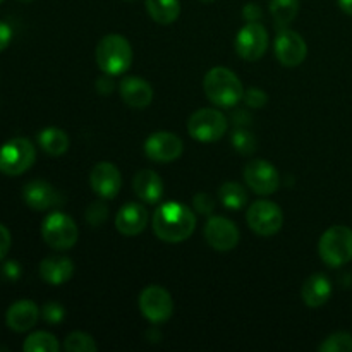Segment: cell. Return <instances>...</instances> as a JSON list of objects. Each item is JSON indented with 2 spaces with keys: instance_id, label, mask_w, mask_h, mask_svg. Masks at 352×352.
<instances>
[{
  "instance_id": "cell-1",
  "label": "cell",
  "mask_w": 352,
  "mask_h": 352,
  "mask_svg": "<svg viewBox=\"0 0 352 352\" xmlns=\"http://www.w3.org/2000/svg\"><path fill=\"white\" fill-rule=\"evenodd\" d=\"M153 232L164 243H182L195 232L196 215L191 208L179 201L164 203L153 213Z\"/></svg>"
},
{
  "instance_id": "cell-2",
  "label": "cell",
  "mask_w": 352,
  "mask_h": 352,
  "mask_svg": "<svg viewBox=\"0 0 352 352\" xmlns=\"http://www.w3.org/2000/svg\"><path fill=\"white\" fill-rule=\"evenodd\" d=\"M205 95L213 105L232 109L244 98L243 82L227 67H213L203 79Z\"/></svg>"
},
{
  "instance_id": "cell-3",
  "label": "cell",
  "mask_w": 352,
  "mask_h": 352,
  "mask_svg": "<svg viewBox=\"0 0 352 352\" xmlns=\"http://www.w3.org/2000/svg\"><path fill=\"white\" fill-rule=\"evenodd\" d=\"M95 58L103 74L120 76L133 64V48L122 34H107L96 45Z\"/></svg>"
},
{
  "instance_id": "cell-4",
  "label": "cell",
  "mask_w": 352,
  "mask_h": 352,
  "mask_svg": "<svg viewBox=\"0 0 352 352\" xmlns=\"http://www.w3.org/2000/svg\"><path fill=\"white\" fill-rule=\"evenodd\" d=\"M320 256L329 267H342L352 260V230L346 226H333L323 232L318 243Z\"/></svg>"
},
{
  "instance_id": "cell-5",
  "label": "cell",
  "mask_w": 352,
  "mask_h": 352,
  "mask_svg": "<svg viewBox=\"0 0 352 352\" xmlns=\"http://www.w3.org/2000/svg\"><path fill=\"white\" fill-rule=\"evenodd\" d=\"M36 158L33 143L26 138H12L0 146V172L6 175H21L30 170Z\"/></svg>"
},
{
  "instance_id": "cell-6",
  "label": "cell",
  "mask_w": 352,
  "mask_h": 352,
  "mask_svg": "<svg viewBox=\"0 0 352 352\" xmlns=\"http://www.w3.org/2000/svg\"><path fill=\"white\" fill-rule=\"evenodd\" d=\"M78 226L69 215L54 212L41 222V237L50 248L57 251L71 250L78 241Z\"/></svg>"
},
{
  "instance_id": "cell-7",
  "label": "cell",
  "mask_w": 352,
  "mask_h": 352,
  "mask_svg": "<svg viewBox=\"0 0 352 352\" xmlns=\"http://www.w3.org/2000/svg\"><path fill=\"white\" fill-rule=\"evenodd\" d=\"M227 117L217 109H199L188 119V133L201 143L219 141L227 133Z\"/></svg>"
},
{
  "instance_id": "cell-8",
  "label": "cell",
  "mask_w": 352,
  "mask_h": 352,
  "mask_svg": "<svg viewBox=\"0 0 352 352\" xmlns=\"http://www.w3.org/2000/svg\"><path fill=\"white\" fill-rule=\"evenodd\" d=\"M246 220L250 229L258 236H274L284 226V213H282L280 206L275 205L274 201L268 199H260L254 201L253 205L248 208Z\"/></svg>"
},
{
  "instance_id": "cell-9",
  "label": "cell",
  "mask_w": 352,
  "mask_h": 352,
  "mask_svg": "<svg viewBox=\"0 0 352 352\" xmlns=\"http://www.w3.org/2000/svg\"><path fill=\"white\" fill-rule=\"evenodd\" d=\"M140 309L151 323H164L174 313V301L167 289L160 285H148L140 294Z\"/></svg>"
},
{
  "instance_id": "cell-10",
  "label": "cell",
  "mask_w": 352,
  "mask_h": 352,
  "mask_svg": "<svg viewBox=\"0 0 352 352\" xmlns=\"http://www.w3.org/2000/svg\"><path fill=\"white\" fill-rule=\"evenodd\" d=\"M268 48V33L263 24L248 23L236 36V52L241 58L254 62L265 55Z\"/></svg>"
},
{
  "instance_id": "cell-11",
  "label": "cell",
  "mask_w": 352,
  "mask_h": 352,
  "mask_svg": "<svg viewBox=\"0 0 352 352\" xmlns=\"http://www.w3.org/2000/svg\"><path fill=\"white\" fill-rule=\"evenodd\" d=\"M182 148L184 144H182L181 138L168 131H158L144 141L146 157L158 164H168V162L177 160L182 155Z\"/></svg>"
},
{
  "instance_id": "cell-12",
  "label": "cell",
  "mask_w": 352,
  "mask_h": 352,
  "mask_svg": "<svg viewBox=\"0 0 352 352\" xmlns=\"http://www.w3.org/2000/svg\"><path fill=\"white\" fill-rule=\"evenodd\" d=\"M239 229L232 220L226 217L210 215L205 226V239L213 250L230 251L239 243Z\"/></svg>"
},
{
  "instance_id": "cell-13",
  "label": "cell",
  "mask_w": 352,
  "mask_h": 352,
  "mask_svg": "<svg viewBox=\"0 0 352 352\" xmlns=\"http://www.w3.org/2000/svg\"><path fill=\"white\" fill-rule=\"evenodd\" d=\"M244 181L256 195H272L278 189L280 177L277 168L267 160H251L244 167Z\"/></svg>"
},
{
  "instance_id": "cell-14",
  "label": "cell",
  "mask_w": 352,
  "mask_h": 352,
  "mask_svg": "<svg viewBox=\"0 0 352 352\" xmlns=\"http://www.w3.org/2000/svg\"><path fill=\"white\" fill-rule=\"evenodd\" d=\"M275 55H277V60L285 67H298L308 55V45L299 33L284 30L275 38Z\"/></svg>"
},
{
  "instance_id": "cell-15",
  "label": "cell",
  "mask_w": 352,
  "mask_h": 352,
  "mask_svg": "<svg viewBox=\"0 0 352 352\" xmlns=\"http://www.w3.org/2000/svg\"><path fill=\"white\" fill-rule=\"evenodd\" d=\"M89 184L91 189L102 199H112L119 195L122 177H120L119 168L110 162H100L93 167L89 175Z\"/></svg>"
},
{
  "instance_id": "cell-16",
  "label": "cell",
  "mask_w": 352,
  "mask_h": 352,
  "mask_svg": "<svg viewBox=\"0 0 352 352\" xmlns=\"http://www.w3.org/2000/svg\"><path fill=\"white\" fill-rule=\"evenodd\" d=\"M120 98L133 109H146L153 100V88L140 76H127L119 85Z\"/></svg>"
},
{
  "instance_id": "cell-17",
  "label": "cell",
  "mask_w": 352,
  "mask_h": 352,
  "mask_svg": "<svg viewBox=\"0 0 352 352\" xmlns=\"http://www.w3.org/2000/svg\"><path fill=\"white\" fill-rule=\"evenodd\" d=\"M23 199L30 208L36 210V212H43V210H48L60 203L54 186L47 181H41V179L31 181L24 186Z\"/></svg>"
},
{
  "instance_id": "cell-18",
  "label": "cell",
  "mask_w": 352,
  "mask_h": 352,
  "mask_svg": "<svg viewBox=\"0 0 352 352\" xmlns=\"http://www.w3.org/2000/svg\"><path fill=\"white\" fill-rule=\"evenodd\" d=\"M148 226V212L140 203H127L116 217V227L124 236H138Z\"/></svg>"
},
{
  "instance_id": "cell-19",
  "label": "cell",
  "mask_w": 352,
  "mask_h": 352,
  "mask_svg": "<svg viewBox=\"0 0 352 352\" xmlns=\"http://www.w3.org/2000/svg\"><path fill=\"white\" fill-rule=\"evenodd\" d=\"M38 318H40V309H38V306L33 301H28V299L14 302L7 309L6 315L7 327L17 333L28 332V330L33 329L36 325Z\"/></svg>"
},
{
  "instance_id": "cell-20",
  "label": "cell",
  "mask_w": 352,
  "mask_h": 352,
  "mask_svg": "<svg viewBox=\"0 0 352 352\" xmlns=\"http://www.w3.org/2000/svg\"><path fill=\"white\" fill-rule=\"evenodd\" d=\"M133 189L141 201L155 205L164 196V181L155 170L144 168V170H140L134 175Z\"/></svg>"
},
{
  "instance_id": "cell-21",
  "label": "cell",
  "mask_w": 352,
  "mask_h": 352,
  "mask_svg": "<svg viewBox=\"0 0 352 352\" xmlns=\"http://www.w3.org/2000/svg\"><path fill=\"white\" fill-rule=\"evenodd\" d=\"M74 263L67 256H47L40 263V275L47 284L62 285L71 280Z\"/></svg>"
},
{
  "instance_id": "cell-22",
  "label": "cell",
  "mask_w": 352,
  "mask_h": 352,
  "mask_svg": "<svg viewBox=\"0 0 352 352\" xmlns=\"http://www.w3.org/2000/svg\"><path fill=\"white\" fill-rule=\"evenodd\" d=\"M332 294V284L323 274H315L301 287V298L309 308H320L325 305Z\"/></svg>"
},
{
  "instance_id": "cell-23",
  "label": "cell",
  "mask_w": 352,
  "mask_h": 352,
  "mask_svg": "<svg viewBox=\"0 0 352 352\" xmlns=\"http://www.w3.org/2000/svg\"><path fill=\"white\" fill-rule=\"evenodd\" d=\"M38 144L45 153L52 157H60L69 150V136L58 127H45L38 133Z\"/></svg>"
},
{
  "instance_id": "cell-24",
  "label": "cell",
  "mask_w": 352,
  "mask_h": 352,
  "mask_svg": "<svg viewBox=\"0 0 352 352\" xmlns=\"http://www.w3.org/2000/svg\"><path fill=\"white\" fill-rule=\"evenodd\" d=\"M148 14L158 24H172L181 14L179 0H144Z\"/></svg>"
},
{
  "instance_id": "cell-25",
  "label": "cell",
  "mask_w": 352,
  "mask_h": 352,
  "mask_svg": "<svg viewBox=\"0 0 352 352\" xmlns=\"http://www.w3.org/2000/svg\"><path fill=\"white\" fill-rule=\"evenodd\" d=\"M222 205L229 210H241L248 203V192L239 182H226L219 191Z\"/></svg>"
},
{
  "instance_id": "cell-26",
  "label": "cell",
  "mask_w": 352,
  "mask_h": 352,
  "mask_svg": "<svg viewBox=\"0 0 352 352\" xmlns=\"http://www.w3.org/2000/svg\"><path fill=\"white\" fill-rule=\"evenodd\" d=\"M24 352H58V346L55 336L48 332H34L24 340L23 344Z\"/></svg>"
},
{
  "instance_id": "cell-27",
  "label": "cell",
  "mask_w": 352,
  "mask_h": 352,
  "mask_svg": "<svg viewBox=\"0 0 352 352\" xmlns=\"http://www.w3.org/2000/svg\"><path fill=\"white\" fill-rule=\"evenodd\" d=\"M299 12V0H270V14L278 24H289Z\"/></svg>"
},
{
  "instance_id": "cell-28",
  "label": "cell",
  "mask_w": 352,
  "mask_h": 352,
  "mask_svg": "<svg viewBox=\"0 0 352 352\" xmlns=\"http://www.w3.org/2000/svg\"><path fill=\"white\" fill-rule=\"evenodd\" d=\"M64 349L67 352H95L98 349L95 339L85 332H72L65 337Z\"/></svg>"
},
{
  "instance_id": "cell-29",
  "label": "cell",
  "mask_w": 352,
  "mask_h": 352,
  "mask_svg": "<svg viewBox=\"0 0 352 352\" xmlns=\"http://www.w3.org/2000/svg\"><path fill=\"white\" fill-rule=\"evenodd\" d=\"M320 352H352V336L347 332L332 333L323 340Z\"/></svg>"
},
{
  "instance_id": "cell-30",
  "label": "cell",
  "mask_w": 352,
  "mask_h": 352,
  "mask_svg": "<svg viewBox=\"0 0 352 352\" xmlns=\"http://www.w3.org/2000/svg\"><path fill=\"white\" fill-rule=\"evenodd\" d=\"M230 143L232 146L239 151L241 155H253L256 151V138L253 133L246 129H237L234 131L232 136H230Z\"/></svg>"
},
{
  "instance_id": "cell-31",
  "label": "cell",
  "mask_w": 352,
  "mask_h": 352,
  "mask_svg": "<svg viewBox=\"0 0 352 352\" xmlns=\"http://www.w3.org/2000/svg\"><path fill=\"white\" fill-rule=\"evenodd\" d=\"M109 215V206L105 205V201H95L88 206L86 210V220H88L89 226L100 227L107 220Z\"/></svg>"
},
{
  "instance_id": "cell-32",
  "label": "cell",
  "mask_w": 352,
  "mask_h": 352,
  "mask_svg": "<svg viewBox=\"0 0 352 352\" xmlns=\"http://www.w3.org/2000/svg\"><path fill=\"white\" fill-rule=\"evenodd\" d=\"M41 316H43L45 322L50 323V325H57V323H60L62 320H64L65 309L64 306L58 305V302H47V305L41 308Z\"/></svg>"
},
{
  "instance_id": "cell-33",
  "label": "cell",
  "mask_w": 352,
  "mask_h": 352,
  "mask_svg": "<svg viewBox=\"0 0 352 352\" xmlns=\"http://www.w3.org/2000/svg\"><path fill=\"white\" fill-rule=\"evenodd\" d=\"M244 102L250 109H261L267 105L268 95L260 88H250L248 91H244Z\"/></svg>"
},
{
  "instance_id": "cell-34",
  "label": "cell",
  "mask_w": 352,
  "mask_h": 352,
  "mask_svg": "<svg viewBox=\"0 0 352 352\" xmlns=\"http://www.w3.org/2000/svg\"><path fill=\"white\" fill-rule=\"evenodd\" d=\"M192 205H195V208L198 210L199 213H203V215H212L213 208H215V201H213L212 196L206 195V192H198V195L195 196V199H192Z\"/></svg>"
},
{
  "instance_id": "cell-35",
  "label": "cell",
  "mask_w": 352,
  "mask_h": 352,
  "mask_svg": "<svg viewBox=\"0 0 352 352\" xmlns=\"http://www.w3.org/2000/svg\"><path fill=\"white\" fill-rule=\"evenodd\" d=\"M10 243H12V237H10L9 229L6 226L0 223V261L7 256L10 250Z\"/></svg>"
},
{
  "instance_id": "cell-36",
  "label": "cell",
  "mask_w": 352,
  "mask_h": 352,
  "mask_svg": "<svg viewBox=\"0 0 352 352\" xmlns=\"http://www.w3.org/2000/svg\"><path fill=\"white\" fill-rule=\"evenodd\" d=\"M243 17L244 19H248L250 23H256V21L261 19V9L260 6H256V3H246V6L243 7Z\"/></svg>"
},
{
  "instance_id": "cell-37",
  "label": "cell",
  "mask_w": 352,
  "mask_h": 352,
  "mask_svg": "<svg viewBox=\"0 0 352 352\" xmlns=\"http://www.w3.org/2000/svg\"><path fill=\"white\" fill-rule=\"evenodd\" d=\"M3 277L9 278V280H17L21 277V267L16 261H6L2 267Z\"/></svg>"
},
{
  "instance_id": "cell-38",
  "label": "cell",
  "mask_w": 352,
  "mask_h": 352,
  "mask_svg": "<svg viewBox=\"0 0 352 352\" xmlns=\"http://www.w3.org/2000/svg\"><path fill=\"white\" fill-rule=\"evenodd\" d=\"M112 78H113V76L105 74V76H102L98 81H96V89H98L102 95H110V93L113 91V86H116V85H113Z\"/></svg>"
},
{
  "instance_id": "cell-39",
  "label": "cell",
  "mask_w": 352,
  "mask_h": 352,
  "mask_svg": "<svg viewBox=\"0 0 352 352\" xmlns=\"http://www.w3.org/2000/svg\"><path fill=\"white\" fill-rule=\"evenodd\" d=\"M10 40H12V30H10L9 24L0 21V52L9 47Z\"/></svg>"
},
{
  "instance_id": "cell-40",
  "label": "cell",
  "mask_w": 352,
  "mask_h": 352,
  "mask_svg": "<svg viewBox=\"0 0 352 352\" xmlns=\"http://www.w3.org/2000/svg\"><path fill=\"white\" fill-rule=\"evenodd\" d=\"M337 2H339V7L344 12L352 16V0H337Z\"/></svg>"
},
{
  "instance_id": "cell-41",
  "label": "cell",
  "mask_w": 352,
  "mask_h": 352,
  "mask_svg": "<svg viewBox=\"0 0 352 352\" xmlns=\"http://www.w3.org/2000/svg\"><path fill=\"white\" fill-rule=\"evenodd\" d=\"M19 2H24V3H30V2H33V0H19Z\"/></svg>"
},
{
  "instance_id": "cell-42",
  "label": "cell",
  "mask_w": 352,
  "mask_h": 352,
  "mask_svg": "<svg viewBox=\"0 0 352 352\" xmlns=\"http://www.w3.org/2000/svg\"><path fill=\"white\" fill-rule=\"evenodd\" d=\"M203 2H213V0H203Z\"/></svg>"
},
{
  "instance_id": "cell-43",
  "label": "cell",
  "mask_w": 352,
  "mask_h": 352,
  "mask_svg": "<svg viewBox=\"0 0 352 352\" xmlns=\"http://www.w3.org/2000/svg\"><path fill=\"white\" fill-rule=\"evenodd\" d=\"M3 2V0H0V3H2Z\"/></svg>"
}]
</instances>
